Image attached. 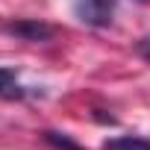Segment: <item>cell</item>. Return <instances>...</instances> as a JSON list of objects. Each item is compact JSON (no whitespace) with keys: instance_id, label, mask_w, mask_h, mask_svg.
I'll return each instance as SVG.
<instances>
[{"instance_id":"cell-1","label":"cell","mask_w":150,"mask_h":150,"mask_svg":"<svg viewBox=\"0 0 150 150\" xmlns=\"http://www.w3.org/2000/svg\"><path fill=\"white\" fill-rule=\"evenodd\" d=\"M74 12L88 27H109L115 15V0H77Z\"/></svg>"},{"instance_id":"cell-2","label":"cell","mask_w":150,"mask_h":150,"mask_svg":"<svg viewBox=\"0 0 150 150\" xmlns=\"http://www.w3.org/2000/svg\"><path fill=\"white\" fill-rule=\"evenodd\" d=\"M6 33L9 35H18L24 41H47V38L56 35V27H50L44 21H35V18H24V21L6 24Z\"/></svg>"},{"instance_id":"cell-3","label":"cell","mask_w":150,"mask_h":150,"mask_svg":"<svg viewBox=\"0 0 150 150\" xmlns=\"http://www.w3.org/2000/svg\"><path fill=\"white\" fill-rule=\"evenodd\" d=\"M0 97L6 100H21L24 97V88L18 86V77L12 68H0Z\"/></svg>"},{"instance_id":"cell-4","label":"cell","mask_w":150,"mask_h":150,"mask_svg":"<svg viewBox=\"0 0 150 150\" xmlns=\"http://www.w3.org/2000/svg\"><path fill=\"white\" fill-rule=\"evenodd\" d=\"M103 150H150V141L138 135H118V138H109Z\"/></svg>"},{"instance_id":"cell-5","label":"cell","mask_w":150,"mask_h":150,"mask_svg":"<svg viewBox=\"0 0 150 150\" xmlns=\"http://www.w3.org/2000/svg\"><path fill=\"white\" fill-rule=\"evenodd\" d=\"M44 138H47V144H53V147H59V150H83L80 144H74V141L65 138L62 132H44Z\"/></svg>"},{"instance_id":"cell-6","label":"cell","mask_w":150,"mask_h":150,"mask_svg":"<svg viewBox=\"0 0 150 150\" xmlns=\"http://www.w3.org/2000/svg\"><path fill=\"white\" fill-rule=\"evenodd\" d=\"M135 50H138V56H141V59H147V62H150V35H147V38H141Z\"/></svg>"}]
</instances>
